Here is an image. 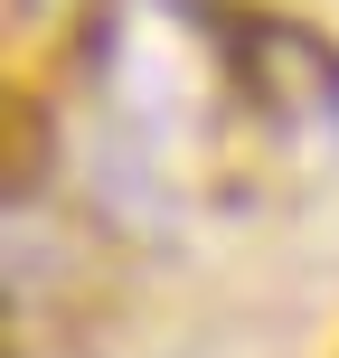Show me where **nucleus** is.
I'll use <instances>...</instances> for the list:
<instances>
[{
	"mask_svg": "<svg viewBox=\"0 0 339 358\" xmlns=\"http://www.w3.org/2000/svg\"><path fill=\"white\" fill-rule=\"evenodd\" d=\"M198 38L217 57V85L264 132H339V48L302 19L198 0Z\"/></svg>",
	"mask_w": 339,
	"mask_h": 358,
	"instance_id": "nucleus-1",
	"label": "nucleus"
}]
</instances>
